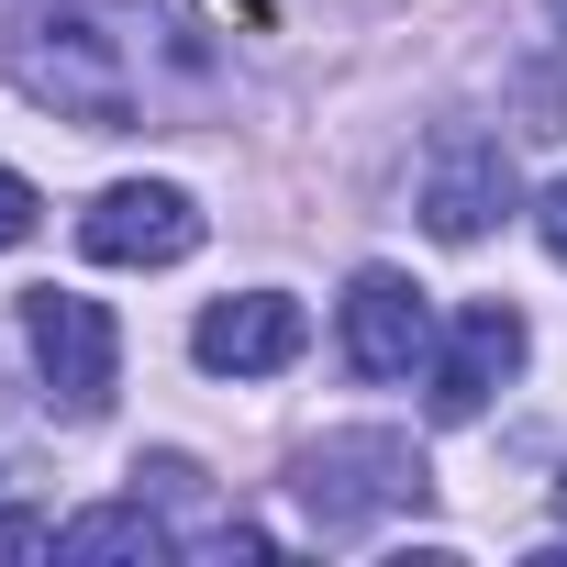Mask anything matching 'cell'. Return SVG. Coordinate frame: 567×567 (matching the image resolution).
Returning a JSON list of instances; mask_svg holds the SVG:
<instances>
[{
  "instance_id": "cell-1",
  "label": "cell",
  "mask_w": 567,
  "mask_h": 567,
  "mask_svg": "<svg viewBox=\"0 0 567 567\" xmlns=\"http://www.w3.org/2000/svg\"><path fill=\"white\" fill-rule=\"evenodd\" d=\"M12 79L56 123H90V134H123L134 123V45L90 12V0H34L23 34H12Z\"/></svg>"
},
{
  "instance_id": "cell-2",
  "label": "cell",
  "mask_w": 567,
  "mask_h": 567,
  "mask_svg": "<svg viewBox=\"0 0 567 567\" xmlns=\"http://www.w3.org/2000/svg\"><path fill=\"white\" fill-rule=\"evenodd\" d=\"M301 512H312V534H368L379 512H412L423 489H434V467H423V445L412 434H323L312 456H301Z\"/></svg>"
},
{
  "instance_id": "cell-3",
  "label": "cell",
  "mask_w": 567,
  "mask_h": 567,
  "mask_svg": "<svg viewBox=\"0 0 567 567\" xmlns=\"http://www.w3.org/2000/svg\"><path fill=\"white\" fill-rule=\"evenodd\" d=\"M23 346H34V379L68 423H101L112 412V379H123V334L101 301L79 290H23Z\"/></svg>"
},
{
  "instance_id": "cell-4",
  "label": "cell",
  "mask_w": 567,
  "mask_h": 567,
  "mask_svg": "<svg viewBox=\"0 0 567 567\" xmlns=\"http://www.w3.org/2000/svg\"><path fill=\"white\" fill-rule=\"evenodd\" d=\"M200 234H212V212L178 178H123L79 212V245L101 267H178V256H200Z\"/></svg>"
},
{
  "instance_id": "cell-5",
  "label": "cell",
  "mask_w": 567,
  "mask_h": 567,
  "mask_svg": "<svg viewBox=\"0 0 567 567\" xmlns=\"http://www.w3.org/2000/svg\"><path fill=\"white\" fill-rule=\"evenodd\" d=\"M501 212H512V145L478 134V123H445L434 156H423V223H434V245H478Z\"/></svg>"
},
{
  "instance_id": "cell-6",
  "label": "cell",
  "mask_w": 567,
  "mask_h": 567,
  "mask_svg": "<svg viewBox=\"0 0 567 567\" xmlns=\"http://www.w3.org/2000/svg\"><path fill=\"white\" fill-rule=\"evenodd\" d=\"M423 346H434L423 290H412L401 267H357V278H346V368H357V379H412Z\"/></svg>"
},
{
  "instance_id": "cell-7",
  "label": "cell",
  "mask_w": 567,
  "mask_h": 567,
  "mask_svg": "<svg viewBox=\"0 0 567 567\" xmlns=\"http://www.w3.org/2000/svg\"><path fill=\"white\" fill-rule=\"evenodd\" d=\"M512 368H523V312L512 301H467L445 357H434V423H478L512 390Z\"/></svg>"
},
{
  "instance_id": "cell-8",
  "label": "cell",
  "mask_w": 567,
  "mask_h": 567,
  "mask_svg": "<svg viewBox=\"0 0 567 567\" xmlns=\"http://www.w3.org/2000/svg\"><path fill=\"white\" fill-rule=\"evenodd\" d=\"M301 346H312V323H301V301H290V290L212 301V312H200V334H189V357H200L212 379H278Z\"/></svg>"
},
{
  "instance_id": "cell-9",
  "label": "cell",
  "mask_w": 567,
  "mask_h": 567,
  "mask_svg": "<svg viewBox=\"0 0 567 567\" xmlns=\"http://www.w3.org/2000/svg\"><path fill=\"white\" fill-rule=\"evenodd\" d=\"M56 556H68V567H90V556H145V567H156V556H178V534H167V523L145 512V489H134V501H112V512L56 523Z\"/></svg>"
},
{
  "instance_id": "cell-10",
  "label": "cell",
  "mask_w": 567,
  "mask_h": 567,
  "mask_svg": "<svg viewBox=\"0 0 567 567\" xmlns=\"http://www.w3.org/2000/svg\"><path fill=\"white\" fill-rule=\"evenodd\" d=\"M34 223H45V200H34V178H23V167H0V256H12V245H23Z\"/></svg>"
},
{
  "instance_id": "cell-11",
  "label": "cell",
  "mask_w": 567,
  "mask_h": 567,
  "mask_svg": "<svg viewBox=\"0 0 567 567\" xmlns=\"http://www.w3.org/2000/svg\"><path fill=\"white\" fill-rule=\"evenodd\" d=\"M23 556H56V523L45 512H0V567H23Z\"/></svg>"
},
{
  "instance_id": "cell-12",
  "label": "cell",
  "mask_w": 567,
  "mask_h": 567,
  "mask_svg": "<svg viewBox=\"0 0 567 567\" xmlns=\"http://www.w3.org/2000/svg\"><path fill=\"white\" fill-rule=\"evenodd\" d=\"M534 234H545V256H556V267H567V178H556V189H545V200H534Z\"/></svg>"
},
{
  "instance_id": "cell-13",
  "label": "cell",
  "mask_w": 567,
  "mask_h": 567,
  "mask_svg": "<svg viewBox=\"0 0 567 567\" xmlns=\"http://www.w3.org/2000/svg\"><path fill=\"white\" fill-rule=\"evenodd\" d=\"M556 34H567V0H556Z\"/></svg>"
},
{
  "instance_id": "cell-14",
  "label": "cell",
  "mask_w": 567,
  "mask_h": 567,
  "mask_svg": "<svg viewBox=\"0 0 567 567\" xmlns=\"http://www.w3.org/2000/svg\"><path fill=\"white\" fill-rule=\"evenodd\" d=\"M556 512H567V478H556Z\"/></svg>"
}]
</instances>
